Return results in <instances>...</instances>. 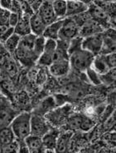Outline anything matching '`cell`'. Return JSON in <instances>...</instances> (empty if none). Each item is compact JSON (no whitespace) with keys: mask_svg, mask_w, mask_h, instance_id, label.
Listing matches in <instances>:
<instances>
[{"mask_svg":"<svg viewBox=\"0 0 116 153\" xmlns=\"http://www.w3.org/2000/svg\"><path fill=\"white\" fill-rule=\"evenodd\" d=\"M15 138L20 141L25 140L31 135V115L22 112L16 116L10 124Z\"/></svg>","mask_w":116,"mask_h":153,"instance_id":"6da1fadb","label":"cell"},{"mask_svg":"<svg viewBox=\"0 0 116 153\" xmlns=\"http://www.w3.org/2000/svg\"><path fill=\"white\" fill-rule=\"evenodd\" d=\"M94 57L92 53L80 48L69 56L70 65L79 71H85L90 68Z\"/></svg>","mask_w":116,"mask_h":153,"instance_id":"7a4b0ae2","label":"cell"},{"mask_svg":"<svg viewBox=\"0 0 116 153\" xmlns=\"http://www.w3.org/2000/svg\"><path fill=\"white\" fill-rule=\"evenodd\" d=\"M79 32H80V27L71 18H68L64 19L63 21L62 27L59 32L58 39L70 42L72 39L77 37Z\"/></svg>","mask_w":116,"mask_h":153,"instance_id":"3957f363","label":"cell"},{"mask_svg":"<svg viewBox=\"0 0 116 153\" xmlns=\"http://www.w3.org/2000/svg\"><path fill=\"white\" fill-rule=\"evenodd\" d=\"M56 49H57V40L46 39L43 53L37 59L39 65L50 67L52 63L53 55H54Z\"/></svg>","mask_w":116,"mask_h":153,"instance_id":"277c9868","label":"cell"},{"mask_svg":"<svg viewBox=\"0 0 116 153\" xmlns=\"http://www.w3.org/2000/svg\"><path fill=\"white\" fill-rule=\"evenodd\" d=\"M103 43V35L96 34L85 38L81 42V48L92 53L94 56L101 53Z\"/></svg>","mask_w":116,"mask_h":153,"instance_id":"5b68a950","label":"cell"},{"mask_svg":"<svg viewBox=\"0 0 116 153\" xmlns=\"http://www.w3.org/2000/svg\"><path fill=\"white\" fill-rule=\"evenodd\" d=\"M40 17L42 18L43 22L45 23L46 26L50 25L51 23H54L57 20V17L55 15L53 7H52V2L51 1H44L42 3V5L37 12Z\"/></svg>","mask_w":116,"mask_h":153,"instance_id":"8992f818","label":"cell"},{"mask_svg":"<svg viewBox=\"0 0 116 153\" xmlns=\"http://www.w3.org/2000/svg\"><path fill=\"white\" fill-rule=\"evenodd\" d=\"M48 132V126L45 121L39 116H31V135L37 137H43Z\"/></svg>","mask_w":116,"mask_h":153,"instance_id":"52a82bcc","label":"cell"},{"mask_svg":"<svg viewBox=\"0 0 116 153\" xmlns=\"http://www.w3.org/2000/svg\"><path fill=\"white\" fill-rule=\"evenodd\" d=\"M87 12L89 13L90 16L92 20L95 21L96 23H100L101 26L103 27L104 23H108V14L104 10L103 8L98 6L95 3L91 5H90Z\"/></svg>","mask_w":116,"mask_h":153,"instance_id":"ba28073f","label":"cell"},{"mask_svg":"<svg viewBox=\"0 0 116 153\" xmlns=\"http://www.w3.org/2000/svg\"><path fill=\"white\" fill-rule=\"evenodd\" d=\"M89 5L83 1H68L66 2V15L74 17L85 13L88 10Z\"/></svg>","mask_w":116,"mask_h":153,"instance_id":"9c48e42d","label":"cell"},{"mask_svg":"<svg viewBox=\"0 0 116 153\" xmlns=\"http://www.w3.org/2000/svg\"><path fill=\"white\" fill-rule=\"evenodd\" d=\"M102 32H103V27L100 23H96L95 21L91 19L80 27L79 34H81V37L87 38L93 35L101 34Z\"/></svg>","mask_w":116,"mask_h":153,"instance_id":"30bf717a","label":"cell"},{"mask_svg":"<svg viewBox=\"0 0 116 153\" xmlns=\"http://www.w3.org/2000/svg\"><path fill=\"white\" fill-rule=\"evenodd\" d=\"M69 60H61L54 62L49 67L50 73L55 76H62L66 75L70 70Z\"/></svg>","mask_w":116,"mask_h":153,"instance_id":"8fae6325","label":"cell"},{"mask_svg":"<svg viewBox=\"0 0 116 153\" xmlns=\"http://www.w3.org/2000/svg\"><path fill=\"white\" fill-rule=\"evenodd\" d=\"M30 27H31L32 33L35 36H42L46 29V25L43 22L42 18L38 13H34L29 19Z\"/></svg>","mask_w":116,"mask_h":153,"instance_id":"7c38bea8","label":"cell"},{"mask_svg":"<svg viewBox=\"0 0 116 153\" xmlns=\"http://www.w3.org/2000/svg\"><path fill=\"white\" fill-rule=\"evenodd\" d=\"M25 144L28 150V153H43V146L42 138L30 135L25 139Z\"/></svg>","mask_w":116,"mask_h":153,"instance_id":"4fadbf2b","label":"cell"},{"mask_svg":"<svg viewBox=\"0 0 116 153\" xmlns=\"http://www.w3.org/2000/svg\"><path fill=\"white\" fill-rule=\"evenodd\" d=\"M63 21H64V19H58L54 23H51L50 25L46 26V29H45L43 34V37L46 39L57 40L59 32L62 27Z\"/></svg>","mask_w":116,"mask_h":153,"instance_id":"5bb4252c","label":"cell"},{"mask_svg":"<svg viewBox=\"0 0 116 153\" xmlns=\"http://www.w3.org/2000/svg\"><path fill=\"white\" fill-rule=\"evenodd\" d=\"M90 68L97 73L101 75H105L109 71V67L107 64V62L105 60L104 55H99L94 57Z\"/></svg>","mask_w":116,"mask_h":153,"instance_id":"9a60e30c","label":"cell"},{"mask_svg":"<svg viewBox=\"0 0 116 153\" xmlns=\"http://www.w3.org/2000/svg\"><path fill=\"white\" fill-rule=\"evenodd\" d=\"M30 18L26 16H21L18 24L14 27V33L19 37H24L28 34H31V27L29 23Z\"/></svg>","mask_w":116,"mask_h":153,"instance_id":"2e32d148","label":"cell"},{"mask_svg":"<svg viewBox=\"0 0 116 153\" xmlns=\"http://www.w3.org/2000/svg\"><path fill=\"white\" fill-rule=\"evenodd\" d=\"M73 133L72 132H65L59 136L57 140V144H56V153H66L69 146V142L71 139Z\"/></svg>","mask_w":116,"mask_h":153,"instance_id":"e0dca14e","label":"cell"},{"mask_svg":"<svg viewBox=\"0 0 116 153\" xmlns=\"http://www.w3.org/2000/svg\"><path fill=\"white\" fill-rule=\"evenodd\" d=\"M15 141V136L10 126L0 127V148Z\"/></svg>","mask_w":116,"mask_h":153,"instance_id":"ac0fdd59","label":"cell"},{"mask_svg":"<svg viewBox=\"0 0 116 153\" xmlns=\"http://www.w3.org/2000/svg\"><path fill=\"white\" fill-rule=\"evenodd\" d=\"M14 111L10 107H0V127L10 126L12 121L14 119Z\"/></svg>","mask_w":116,"mask_h":153,"instance_id":"d6986e66","label":"cell"},{"mask_svg":"<svg viewBox=\"0 0 116 153\" xmlns=\"http://www.w3.org/2000/svg\"><path fill=\"white\" fill-rule=\"evenodd\" d=\"M21 37H19L18 35H17L16 33H12V34L9 37V38L6 40V42H4V48L5 49L7 50L8 53H15L16 49L18 48V46L19 44V41Z\"/></svg>","mask_w":116,"mask_h":153,"instance_id":"ffe728a7","label":"cell"},{"mask_svg":"<svg viewBox=\"0 0 116 153\" xmlns=\"http://www.w3.org/2000/svg\"><path fill=\"white\" fill-rule=\"evenodd\" d=\"M57 137V134H55L54 132H47L42 137L43 146L46 149L55 150Z\"/></svg>","mask_w":116,"mask_h":153,"instance_id":"44dd1931","label":"cell"},{"mask_svg":"<svg viewBox=\"0 0 116 153\" xmlns=\"http://www.w3.org/2000/svg\"><path fill=\"white\" fill-rule=\"evenodd\" d=\"M52 7L57 19H62L66 15V1H54Z\"/></svg>","mask_w":116,"mask_h":153,"instance_id":"7402d4cb","label":"cell"},{"mask_svg":"<svg viewBox=\"0 0 116 153\" xmlns=\"http://www.w3.org/2000/svg\"><path fill=\"white\" fill-rule=\"evenodd\" d=\"M45 42H46V38H44L43 35L36 37L34 46H33V54L37 58V60L38 59L39 57L43 53L44 47H45Z\"/></svg>","mask_w":116,"mask_h":153,"instance_id":"603a6c76","label":"cell"},{"mask_svg":"<svg viewBox=\"0 0 116 153\" xmlns=\"http://www.w3.org/2000/svg\"><path fill=\"white\" fill-rule=\"evenodd\" d=\"M3 66H4L5 71H6L7 75L8 76H10V77L14 76L17 74V73H18V67H17L15 61L12 58L8 57L6 59V61L4 62Z\"/></svg>","mask_w":116,"mask_h":153,"instance_id":"cb8c5ba5","label":"cell"},{"mask_svg":"<svg viewBox=\"0 0 116 153\" xmlns=\"http://www.w3.org/2000/svg\"><path fill=\"white\" fill-rule=\"evenodd\" d=\"M14 33V28L8 26V24L0 23V42H5L12 33Z\"/></svg>","mask_w":116,"mask_h":153,"instance_id":"d4e9b609","label":"cell"},{"mask_svg":"<svg viewBox=\"0 0 116 153\" xmlns=\"http://www.w3.org/2000/svg\"><path fill=\"white\" fill-rule=\"evenodd\" d=\"M18 151H19V146L15 141L0 148V153H18Z\"/></svg>","mask_w":116,"mask_h":153,"instance_id":"484cf974","label":"cell"},{"mask_svg":"<svg viewBox=\"0 0 116 153\" xmlns=\"http://www.w3.org/2000/svg\"><path fill=\"white\" fill-rule=\"evenodd\" d=\"M85 120V117L76 115V116H73L72 117H70L69 120V126L72 128L75 129H81V125Z\"/></svg>","mask_w":116,"mask_h":153,"instance_id":"4316f807","label":"cell"},{"mask_svg":"<svg viewBox=\"0 0 116 153\" xmlns=\"http://www.w3.org/2000/svg\"><path fill=\"white\" fill-rule=\"evenodd\" d=\"M21 4V9H22V16H26L28 18H31L34 14V12L32 9L30 4L27 1H22Z\"/></svg>","mask_w":116,"mask_h":153,"instance_id":"83f0119b","label":"cell"},{"mask_svg":"<svg viewBox=\"0 0 116 153\" xmlns=\"http://www.w3.org/2000/svg\"><path fill=\"white\" fill-rule=\"evenodd\" d=\"M86 71H87V73H88V76H89L90 79V81L92 82H94L95 84H100L101 83V82L100 77H99V75L91 68H89Z\"/></svg>","mask_w":116,"mask_h":153,"instance_id":"f1b7e54d","label":"cell"},{"mask_svg":"<svg viewBox=\"0 0 116 153\" xmlns=\"http://www.w3.org/2000/svg\"><path fill=\"white\" fill-rule=\"evenodd\" d=\"M19 19L20 16L18 14L14 13H10L9 17H8V25H9V27L14 28L16 27V25L18 23Z\"/></svg>","mask_w":116,"mask_h":153,"instance_id":"f546056e","label":"cell"},{"mask_svg":"<svg viewBox=\"0 0 116 153\" xmlns=\"http://www.w3.org/2000/svg\"><path fill=\"white\" fill-rule=\"evenodd\" d=\"M10 13H17L21 17L22 16V9H21V4L19 1H12L11 8L9 10Z\"/></svg>","mask_w":116,"mask_h":153,"instance_id":"4dcf8cb0","label":"cell"},{"mask_svg":"<svg viewBox=\"0 0 116 153\" xmlns=\"http://www.w3.org/2000/svg\"><path fill=\"white\" fill-rule=\"evenodd\" d=\"M104 57L109 68H115V53L107 54L104 56Z\"/></svg>","mask_w":116,"mask_h":153,"instance_id":"1f68e13d","label":"cell"},{"mask_svg":"<svg viewBox=\"0 0 116 153\" xmlns=\"http://www.w3.org/2000/svg\"><path fill=\"white\" fill-rule=\"evenodd\" d=\"M27 2H28V4H30L32 9L34 12V13H37L38 12L39 8H40L41 5H42V3H43L41 1H27Z\"/></svg>","mask_w":116,"mask_h":153,"instance_id":"d6a6232c","label":"cell"},{"mask_svg":"<svg viewBox=\"0 0 116 153\" xmlns=\"http://www.w3.org/2000/svg\"><path fill=\"white\" fill-rule=\"evenodd\" d=\"M11 4L12 1H8V0H3V1H0V7L3 8V9L7 10V11H9V10H10Z\"/></svg>","mask_w":116,"mask_h":153,"instance_id":"836d02e7","label":"cell"},{"mask_svg":"<svg viewBox=\"0 0 116 153\" xmlns=\"http://www.w3.org/2000/svg\"><path fill=\"white\" fill-rule=\"evenodd\" d=\"M46 81V73H44V71H40L37 73V82L39 84H43V82Z\"/></svg>","mask_w":116,"mask_h":153,"instance_id":"e575fe53","label":"cell"},{"mask_svg":"<svg viewBox=\"0 0 116 153\" xmlns=\"http://www.w3.org/2000/svg\"><path fill=\"white\" fill-rule=\"evenodd\" d=\"M43 153H56L54 150H50V149H45Z\"/></svg>","mask_w":116,"mask_h":153,"instance_id":"d590c367","label":"cell"},{"mask_svg":"<svg viewBox=\"0 0 116 153\" xmlns=\"http://www.w3.org/2000/svg\"><path fill=\"white\" fill-rule=\"evenodd\" d=\"M1 93L2 92H1V88H0V99H1Z\"/></svg>","mask_w":116,"mask_h":153,"instance_id":"8d00e7d4","label":"cell"}]
</instances>
